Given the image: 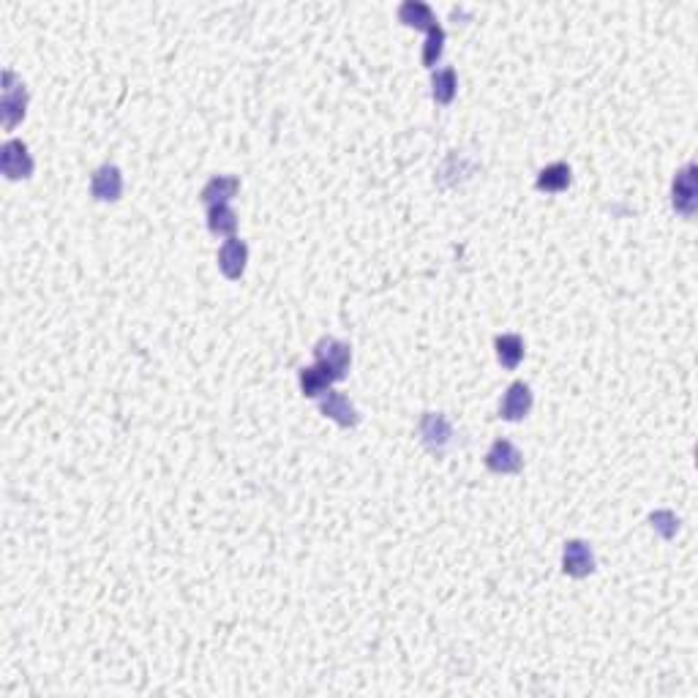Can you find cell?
<instances>
[{"mask_svg": "<svg viewBox=\"0 0 698 698\" xmlns=\"http://www.w3.org/2000/svg\"><path fill=\"white\" fill-rule=\"evenodd\" d=\"M349 363H352L349 344H344V341H339L333 336H324V339L316 341V347H314V365H319L333 382H341L347 377Z\"/></svg>", "mask_w": 698, "mask_h": 698, "instance_id": "1", "label": "cell"}, {"mask_svg": "<svg viewBox=\"0 0 698 698\" xmlns=\"http://www.w3.org/2000/svg\"><path fill=\"white\" fill-rule=\"evenodd\" d=\"M671 205L682 218H693L698 208V167L690 161L685 164L671 185Z\"/></svg>", "mask_w": 698, "mask_h": 698, "instance_id": "2", "label": "cell"}, {"mask_svg": "<svg viewBox=\"0 0 698 698\" xmlns=\"http://www.w3.org/2000/svg\"><path fill=\"white\" fill-rule=\"evenodd\" d=\"M14 71L4 74V102H0V110H4V126L6 131H12L22 118H25V107H28V90L22 82H14Z\"/></svg>", "mask_w": 698, "mask_h": 698, "instance_id": "3", "label": "cell"}, {"mask_svg": "<svg viewBox=\"0 0 698 698\" xmlns=\"http://www.w3.org/2000/svg\"><path fill=\"white\" fill-rule=\"evenodd\" d=\"M486 467L497 475H516L524 470V456L510 439H497L486 453Z\"/></svg>", "mask_w": 698, "mask_h": 698, "instance_id": "4", "label": "cell"}, {"mask_svg": "<svg viewBox=\"0 0 698 698\" xmlns=\"http://www.w3.org/2000/svg\"><path fill=\"white\" fill-rule=\"evenodd\" d=\"M319 412L324 417H331V421L339 423L341 429H355L360 423L355 404L344 393H336V390H328L324 396H319Z\"/></svg>", "mask_w": 698, "mask_h": 698, "instance_id": "5", "label": "cell"}, {"mask_svg": "<svg viewBox=\"0 0 698 698\" xmlns=\"http://www.w3.org/2000/svg\"><path fill=\"white\" fill-rule=\"evenodd\" d=\"M421 439L431 453H445V448L453 439V426L445 415L439 412H426L421 417Z\"/></svg>", "mask_w": 698, "mask_h": 698, "instance_id": "6", "label": "cell"}, {"mask_svg": "<svg viewBox=\"0 0 698 698\" xmlns=\"http://www.w3.org/2000/svg\"><path fill=\"white\" fill-rule=\"evenodd\" d=\"M90 194L99 202H118L123 194V172L115 164H104L90 177Z\"/></svg>", "mask_w": 698, "mask_h": 698, "instance_id": "7", "label": "cell"}, {"mask_svg": "<svg viewBox=\"0 0 698 698\" xmlns=\"http://www.w3.org/2000/svg\"><path fill=\"white\" fill-rule=\"evenodd\" d=\"M563 571L573 579H587L595 573V554L584 540H568L563 548Z\"/></svg>", "mask_w": 698, "mask_h": 698, "instance_id": "8", "label": "cell"}, {"mask_svg": "<svg viewBox=\"0 0 698 698\" xmlns=\"http://www.w3.org/2000/svg\"><path fill=\"white\" fill-rule=\"evenodd\" d=\"M0 167H4V175L9 180H25L33 175V159L28 153V145L20 143V139H9L4 145V153H0Z\"/></svg>", "mask_w": 698, "mask_h": 698, "instance_id": "9", "label": "cell"}, {"mask_svg": "<svg viewBox=\"0 0 698 698\" xmlns=\"http://www.w3.org/2000/svg\"><path fill=\"white\" fill-rule=\"evenodd\" d=\"M249 262V246L241 238H226L221 251H218V267L221 273L229 278V282H238L246 270Z\"/></svg>", "mask_w": 698, "mask_h": 698, "instance_id": "10", "label": "cell"}, {"mask_svg": "<svg viewBox=\"0 0 698 698\" xmlns=\"http://www.w3.org/2000/svg\"><path fill=\"white\" fill-rule=\"evenodd\" d=\"M532 409V390L524 382H513L507 388L502 404H499V417L505 421H524Z\"/></svg>", "mask_w": 698, "mask_h": 698, "instance_id": "11", "label": "cell"}, {"mask_svg": "<svg viewBox=\"0 0 698 698\" xmlns=\"http://www.w3.org/2000/svg\"><path fill=\"white\" fill-rule=\"evenodd\" d=\"M573 183V169L565 164V161H556V164H548L546 169H540L535 185L538 192H546V194H560V192H568Z\"/></svg>", "mask_w": 698, "mask_h": 698, "instance_id": "12", "label": "cell"}, {"mask_svg": "<svg viewBox=\"0 0 698 698\" xmlns=\"http://www.w3.org/2000/svg\"><path fill=\"white\" fill-rule=\"evenodd\" d=\"M241 192V180L232 177V175H216L205 183L202 189V202L210 208V205H226L232 197H235Z\"/></svg>", "mask_w": 698, "mask_h": 698, "instance_id": "13", "label": "cell"}, {"mask_svg": "<svg viewBox=\"0 0 698 698\" xmlns=\"http://www.w3.org/2000/svg\"><path fill=\"white\" fill-rule=\"evenodd\" d=\"M398 22H404L406 28H415V30H426V33L437 28L434 12L426 4H421V0H406V4H401Z\"/></svg>", "mask_w": 698, "mask_h": 698, "instance_id": "14", "label": "cell"}, {"mask_svg": "<svg viewBox=\"0 0 698 698\" xmlns=\"http://www.w3.org/2000/svg\"><path fill=\"white\" fill-rule=\"evenodd\" d=\"M208 226L218 238H235L238 232V216L229 205H210L208 208Z\"/></svg>", "mask_w": 698, "mask_h": 698, "instance_id": "15", "label": "cell"}, {"mask_svg": "<svg viewBox=\"0 0 698 698\" xmlns=\"http://www.w3.org/2000/svg\"><path fill=\"white\" fill-rule=\"evenodd\" d=\"M494 347H497V357H499V363H502L507 371L519 368V363L524 360V339L516 336V333L497 336Z\"/></svg>", "mask_w": 698, "mask_h": 698, "instance_id": "16", "label": "cell"}, {"mask_svg": "<svg viewBox=\"0 0 698 698\" xmlns=\"http://www.w3.org/2000/svg\"><path fill=\"white\" fill-rule=\"evenodd\" d=\"M298 380H300V390H303L306 398H319V396L328 393L331 385H333V380L324 374L319 365H303Z\"/></svg>", "mask_w": 698, "mask_h": 698, "instance_id": "17", "label": "cell"}, {"mask_svg": "<svg viewBox=\"0 0 698 698\" xmlns=\"http://www.w3.org/2000/svg\"><path fill=\"white\" fill-rule=\"evenodd\" d=\"M456 90H458V79H456V69H442V71H437L434 74V79H431V96H434V102L437 104H442V107H448L453 99H456Z\"/></svg>", "mask_w": 698, "mask_h": 698, "instance_id": "18", "label": "cell"}, {"mask_svg": "<svg viewBox=\"0 0 698 698\" xmlns=\"http://www.w3.org/2000/svg\"><path fill=\"white\" fill-rule=\"evenodd\" d=\"M442 50H445V30L437 25L434 30H429L426 46H423V66H426V69H434L437 61L442 58Z\"/></svg>", "mask_w": 698, "mask_h": 698, "instance_id": "19", "label": "cell"}, {"mask_svg": "<svg viewBox=\"0 0 698 698\" xmlns=\"http://www.w3.org/2000/svg\"><path fill=\"white\" fill-rule=\"evenodd\" d=\"M649 524H653V530L661 532L666 540H671L679 532V519L671 513V510H655V513L649 516Z\"/></svg>", "mask_w": 698, "mask_h": 698, "instance_id": "20", "label": "cell"}]
</instances>
